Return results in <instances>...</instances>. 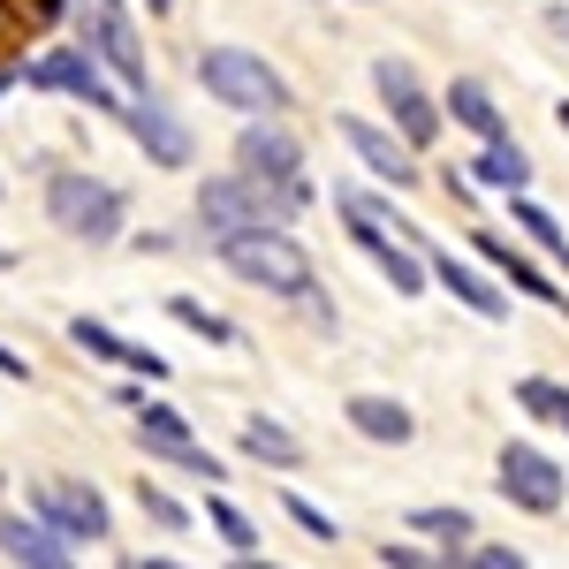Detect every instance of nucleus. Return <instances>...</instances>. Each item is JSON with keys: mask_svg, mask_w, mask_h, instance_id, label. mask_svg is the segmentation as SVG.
<instances>
[{"mask_svg": "<svg viewBox=\"0 0 569 569\" xmlns=\"http://www.w3.org/2000/svg\"><path fill=\"white\" fill-rule=\"evenodd\" d=\"M46 220L84 251L130 243V198L91 168H46Z\"/></svg>", "mask_w": 569, "mask_h": 569, "instance_id": "f257e3e1", "label": "nucleus"}, {"mask_svg": "<svg viewBox=\"0 0 569 569\" xmlns=\"http://www.w3.org/2000/svg\"><path fill=\"white\" fill-rule=\"evenodd\" d=\"M220 266L243 281V289H266V297H281V305H297L305 289H319V273H311V251L289 236V228H273V220H251V228H236V236H220L213 243Z\"/></svg>", "mask_w": 569, "mask_h": 569, "instance_id": "f03ea898", "label": "nucleus"}, {"mask_svg": "<svg viewBox=\"0 0 569 569\" xmlns=\"http://www.w3.org/2000/svg\"><path fill=\"white\" fill-rule=\"evenodd\" d=\"M114 402L130 410V426H137V448H144V463H168V471H182V479H206V486H220V479H228V463H220L213 448H206V440L190 433V418H182L176 402L144 395V380H137V388H122Z\"/></svg>", "mask_w": 569, "mask_h": 569, "instance_id": "7ed1b4c3", "label": "nucleus"}, {"mask_svg": "<svg viewBox=\"0 0 569 569\" xmlns=\"http://www.w3.org/2000/svg\"><path fill=\"white\" fill-rule=\"evenodd\" d=\"M198 84H206V99H220L228 114H289L297 99H289V77L266 61V53H251V46H206L198 53Z\"/></svg>", "mask_w": 569, "mask_h": 569, "instance_id": "20e7f679", "label": "nucleus"}, {"mask_svg": "<svg viewBox=\"0 0 569 569\" xmlns=\"http://www.w3.org/2000/svg\"><path fill=\"white\" fill-rule=\"evenodd\" d=\"M16 69H23V84H31V91L77 99L84 114H122V107H130V91L107 77V61H99V53H91L84 39L46 46V53H31V61H16Z\"/></svg>", "mask_w": 569, "mask_h": 569, "instance_id": "39448f33", "label": "nucleus"}, {"mask_svg": "<svg viewBox=\"0 0 569 569\" xmlns=\"http://www.w3.org/2000/svg\"><path fill=\"white\" fill-rule=\"evenodd\" d=\"M69 23H77V39L107 61V77L130 91V99L160 91V84H152V61H144V39H137L130 0H77V8H69Z\"/></svg>", "mask_w": 569, "mask_h": 569, "instance_id": "423d86ee", "label": "nucleus"}, {"mask_svg": "<svg viewBox=\"0 0 569 569\" xmlns=\"http://www.w3.org/2000/svg\"><path fill=\"white\" fill-rule=\"evenodd\" d=\"M23 509H31L53 539H69V547L114 539V509H107V493H99L91 479H39L31 493H23Z\"/></svg>", "mask_w": 569, "mask_h": 569, "instance_id": "0eeeda50", "label": "nucleus"}, {"mask_svg": "<svg viewBox=\"0 0 569 569\" xmlns=\"http://www.w3.org/2000/svg\"><path fill=\"white\" fill-rule=\"evenodd\" d=\"M372 91H380V107H388V130L402 137L410 152H426V144L440 137V122H448L440 99L418 84V69H410L402 53H380V61H372Z\"/></svg>", "mask_w": 569, "mask_h": 569, "instance_id": "6e6552de", "label": "nucleus"}, {"mask_svg": "<svg viewBox=\"0 0 569 569\" xmlns=\"http://www.w3.org/2000/svg\"><path fill=\"white\" fill-rule=\"evenodd\" d=\"M493 486H501V501L525 509V517H555V509L569 501V471L547 456V448H531V440H509V448H501Z\"/></svg>", "mask_w": 569, "mask_h": 569, "instance_id": "1a4fd4ad", "label": "nucleus"}, {"mask_svg": "<svg viewBox=\"0 0 569 569\" xmlns=\"http://www.w3.org/2000/svg\"><path fill=\"white\" fill-rule=\"evenodd\" d=\"M236 176L305 182V144H297V130H281V114H243V130H236Z\"/></svg>", "mask_w": 569, "mask_h": 569, "instance_id": "9d476101", "label": "nucleus"}, {"mask_svg": "<svg viewBox=\"0 0 569 569\" xmlns=\"http://www.w3.org/2000/svg\"><path fill=\"white\" fill-rule=\"evenodd\" d=\"M122 122H130L137 152L152 160V168H168V176H182L190 160H198V137H190V122H182L176 107L160 99V91H144V99H130L122 107Z\"/></svg>", "mask_w": 569, "mask_h": 569, "instance_id": "9b49d317", "label": "nucleus"}, {"mask_svg": "<svg viewBox=\"0 0 569 569\" xmlns=\"http://www.w3.org/2000/svg\"><path fill=\"white\" fill-rule=\"evenodd\" d=\"M471 251L493 266V281H501L509 297H531V305H547V311H569V289H562V281H547V273H539V259H531V251H517L501 228H471Z\"/></svg>", "mask_w": 569, "mask_h": 569, "instance_id": "f8f14e48", "label": "nucleus"}, {"mask_svg": "<svg viewBox=\"0 0 569 569\" xmlns=\"http://www.w3.org/2000/svg\"><path fill=\"white\" fill-rule=\"evenodd\" d=\"M342 228H350L357 251L380 266V281H388L395 297H426V289H433V266H426V251H418L410 236H395V228H372V220H342Z\"/></svg>", "mask_w": 569, "mask_h": 569, "instance_id": "ddd939ff", "label": "nucleus"}, {"mask_svg": "<svg viewBox=\"0 0 569 569\" xmlns=\"http://www.w3.org/2000/svg\"><path fill=\"white\" fill-rule=\"evenodd\" d=\"M335 130H342V144H350V152H357V160H365V168H372L380 182H388V190H410V182L426 176V168H418V152H410V144H402L395 130H380V122H365V114H342Z\"/></svg>", "mask_w": 569, "mask_h": 569, "instance_id": "4468645a", "label": "nucleus"}, {"mask_svg": "<svg viewBox=\"0 0 569 569\" xmlns=\"http://www.w3.org/2000/svg\"><path fill=\"white\" fill-rule=\"evenodd\" d=\"M426 266H433V281L456 297L463 311H479V319H509V289L493 281V266L486 259H456V251H426Z\"/></svg>", "mask_w": 569, "mask_h": 569, "instance_id": "2eb2a0df", "label": "nucleus"}, {"mask_svg": "<svg viewBox=\"0 0 569 569\" xmlns=\"http://www.w3.org/2000/svg\"><path fill=\"white\" fill-rule=\"evenodd\" d=\"M251 220H266L259 213V182L251 176H236V168H228V176H206L198 182V228H206V236H236V228H251Z\"/></svg>", "mask_w": 569, "mask_h": 569, "instance_id": "dca6fc26", "label": "nucleus"}, {"mask_svg": "<svg viewBox=\"0 0 569 569\" xmlns=\"http://www.w3.org/2000/svg\"><path fill=\"white\" fill-rule=\"evenodd\" d=\"M0 555L16 569H77V547L53 539L31 509H0Z\"/></svg>", "mask_w": 569, "mask_h": 569, "instance_id": "f3484780", "label": "nucleus"}, {"mask_svg": "<svg viewBox=\"0 0 569 569\" xmlns=\"http://www.w3.org/2000/svg\"><path fill=\"white\" fill-rule=\"evenodd\" d=\"M463 176H471V190H531V152L517 144V137H486L479 152L463 160Z\"/></svg>", "mask_w": 569, "mask_h": 569, "instance_id": "a211bd4d", "label": "nucleus"}, {"mask_svg": "<svg viewBox=\"0 0 569 569\" xmlns=\"http://www.w3.org/2000/svg\"><path fill=\"white\" fill-rule=\"evenodd\" d=\"M440 99H448L440 114H448L456 130H471L479 144H486V137H509V114H501V99H493V91H486L479 77H456V84L440 91Z\"/></svg>", "mask_w": 569, "mask_h": 569, "instance_id": "6ab92c4d", "label": "nucleus"}, {"mask_svg": "<svg viewBox=\"0 0 569 569\" xmlns=\"http://www.w3.org/2000/svg\"><path fill=\"white\" fill-rule=\"evenodd\" d=\"M342 418H350L365 440H380V448H402V440L418 433L410 402H395V395H350V402H342Z\"/></svg>", "mask_w": 569, "mask_h": 569, "instance_id": "aec40b11", "label": "nucleus"}, {"mask_svg": "<svg viewBox=\"0 0 569 569\" xmlns=\"http://www.w3.org/2000/svg\"><path fill=\"white\" fill-rule=\"evenodd\" d=\"M402 525H410V539H426V547H448V555H463V547L479 539L471 509H448V501H426V509H410Z\"/></svg>", "mask_w": 569, "mask_h": 569, "instance_id": "412c9836", "label": "nucleus"}, {"mask_svg": "<svg viewBox=\"0 0 569 569\" xmlns=\"http://www.w3.org/2000/svg\"><path fill=\"white\" fill-rule=\"evenodd\" d=\"M243 456L266 463V471H305V440L273 418H243Z\"/></svg>", "mask_w": 569, "mask_h": 569, "instance_id": "4be33fe9", "label": "nucleus"}, {"mask_svg": "<svg viewBox=\"0 0 569 569\" xmlns=\"http://www.w3.org/2000/svg\"><path fill=\"white\" fill-rule=\"evenodd\" d=\"M509 220H517V228H525L531 243H539V251H547V259H555V266L569 273V236H562V220L547 213V206H539L531 190H509Z\"/></svg>", "mask_w": 569, "mask_h": 569, "instance_id": "5701e85b", "label": "nucleus"}, {"mask_svg": "<svg viewBox=\"0 0 569 569\" xmlns=\"http://www.w3.org/2000/svg\"><path fill=\"white\" fill-rule=\"evenodd\" d=\"M168 319H176V327H190L198 342H213V350H243V327H236L228 311L198 305V297H168Z\"/></svg>", "mask_w": 569, "mask_h": 569, "instance_id": "b1692460", "label": "nucleus"}, {"mask_svg": "<svg viewBox=\"0 0 569 569\" xmlns=\"http://www.w3.org/2000/svg\"><path fill=\"white\" fill-rule=\"evenodd\" d=\"M335 206H342V220H372V228H395V236H410V243H418L410 213H402L395 198H380V190H357V182H342V190H335ZM418 251H426V243H418Z\"/></svg>", "mask_w": 569, "mask_h": 569, "instance_id": "393cba45", "label": "nucleus"}, {"mask_svg": "<svg viewBox=\"0 0 569 569\" xmlns=\"http://www.w3.org/2000/svg\"><path fill=\"white\" fill-rule=\"evenodd\" d=\"M517 410L539 418V426H555V433H569V380H547V372L517 380Z\"/></svg>", "mask_w": 569, "mask_h": 569, "instance_id": "a878e982", "label": "nucleus"}, {"mask_svg": "<svg viewBox=\"0 0 569 569\" xmlns=\"http://www.w3.org/2000/svg\"><path fill=\"white\" fill-rule=\"evenodd\" d=\"M206 525L228 539V555H259V547H266V531L251 525V517H243V509H236L220 486H206Z\"/></svg>", "mask_w": 569, "mask_h": 569, "instance_id": "bb28decb", "label": "nucleus"}, {"mask_svg": "<svg viewBox=\"0 0 569 569\" xmlns=\"http://www.w3.org/2000/svg\"><path fill=\"white\" fill-rule=\"evenodd\" d=\"M69 342H77L84 357H99V365H122V372H130V350H137V342H122V335L107 327V319H84V311L69 319Z\"/></svg>", "mask_w": 569, "mask_h": 569, "instance_id": "cd10ccee", "label": "nucleus"}, {"mask_svg": "<svg viewBox=\"0 0 569 569\" xmlns=\"http://www.w3.org/2000/svg\"><path fill=\"white\" fill-rule=\"evenodd\" d=\"M137 509H144L160 531H198V517H190V509H182V501H176L160 479H137Z\"/></svg>", "mask_w": 569, "mask_h": 569, "instance_id": "c85d7f7f", "label": "nucleus"}, {"mask_svg": "<svg viewBox=\"0 0 569 569\" xmlns=\"http://www.w3.org/2000/svg\"><path fill=\"white\" fill-rule=\"evenodd\" d=\"M380 562L388 569H463V555H448V547H410V539H380Z\"/></svg>", "mask_w": 569, "mask_h": 569, "instance_id": "c756f323", "label": "nucleus"}, {"mask_svg": "<svg viewBox=\"0 0 569 569\" xmlns=\"http://www.w3.org/2000/svg\"><path fill=\"white\" fill-rule=\"evenodd\" d=\"M281 517H289V525L305 531V539H327V547L342 539V525H335V517H327L319 501H305V493H281Z\"/></svg>", "mask_w": 569, "mask_h": 569, "instance_id": "7c9ffc66", "label": "nucleus"}, {"mask_svg": "<svg viewBox=\"0 0 569 569\" xmlns=\"http://www.w3.org/2000/svg\"><path fill=\"white\" fill-rule=\"evenodd\" d=\"M463 569H531L517 547H501V539H471L463 547Z\"/></svg>", "mask_w": 569, "mask_h": 569, "instance_id": "2f4dec72", "label": "nucleus"}, {"mask_svg": "<svg viewBox=\"0 0 569 569\" xmlns=\"http://www.w3.org/2000/svg\"><path fill=\"white\" fill-rule=\"evenodd\" d=\"M0 380H16V388H23V380H31V357H23V350H8V342H0Z\"/></svg>", "mask_w": 569, "mask_h": 569, "instance_id": "473e14b6", "label": "nucleus"}, {"mask_svg": "<svg viewBox=\"0 0 569 569\" xmlns=\"http://www.w3.org/2000/svg\"><path fill=\"white\" fill-rule=\"evenodd\" d=\"M539 23H547V39H562V46H569V0H555V8H547Z\"/></svg>", "mask_w": 569, "mask_h": 569, "instance_id": "72a5a7b5", "label": "nucleus"}, {"mask_svg": "<svg viewBox=\"0 0 569 569\" xmlns=\"http://www.w3.org/2000/svg\"><path fill=\"white\" fill-rule=\"evenodd\" d=\"M16 84H23V69H16V61H0V99H8Z\"/></svg>", "mask_w": 569, "mask_h": 569, "instance_id": "f704fd0d", "label": "nucleus"}, {"mask_svg": "<svg viewBox=\"0 0 569 569\" xmlns=\"http://www.w3.org/2000/svg\"><path fill=\"white\" fill-rule=\"evenodd\" d=\"M228 569H281V562H266V547H259V555H236Z\"/></svg>", "mask_w": 569, "mask_h": 569, "instance_id": "c9c22d12", "label": "nucleus"}, {"mask_svg": "<svg viewBox=\"0 0 569 569\" xmlns=\"http://www.w3.org/2000/svg\"><path fill=\"white\" fill-rule=\"evenodd\" d=\"M137 562L144 569H182V562H168V555H137Z\"/></svg>", "mask_w": 569, "mask_h": 569, "instance_id": "e433bc0d", "label": "nucleus"}, {"mask_svg": "<svg viewBox=\"0 0 569 569\" xmlns=\"http://www.w3.org/2000/svg\"><path fill=\"white\" fill-rule=\"evenodd\" d=\"M168 8H176V0H144V16H168Z\"/></svg>", "mask_w": 569, "mask_h": 569, "instance_id": "4c0bfd02", "label": "nucleus"}, {"mask_svg": "<svg viewBox=\"0 0 569 569\" xmlns=\"http://www.w3.org/2000/svg\"><path fill=\"white\" fill-rule=\"evenodd\" d=\"M555 122H562V137H569V99H562V107H555Z\"/></svg>", "mask_w": 569, "mask_h": 569, "instance_id": "58836bf2", "label": "nucleus"}, {"mask_svg": "<svg viewBox=\"0 0 569 569\" xmlns=\"http://www.w3.org/2000/svg\"><path fill=\"white\" fill-rule=\"evenodd\" d=\"M8 266H16V251H0V273H8Z\"/></svg>", "mask_w": 569, "mask_h": 569, "instance_id": "ea45409f", "label": "nucleus"}, {"mask_svg": "<svg viewBox=\"0 0 569 569\" xmlns=\"http://www.w3.org/2000/svg\"><path fill=\"white\" fill-rule=\"evenodd\" d=\"M122 569H144V562H137V555H130V562H122Z\"/></svg>", "mask_w": 569, "mask_h": 569, "instance_id": "a19ab883", "label": "nucleus"}, {"mask_svg": "<svg viewBox=\"0 0 569 569\" xmlns=\"http://www.w3.org/2000/svg\"><path fill=\"white\" fill-rule=\"evenodd\" d=\"M0 198H8V182H0Z\"/></svg>", "mask_w": 569, "mask_h": 569, "instance_id": "79ce46f5", "label": "nucleus"}, {"mask_svg": "<svg viewBox=\"0 0 569 569\" xmlns=\"http://www.w3.org/2000/svg\"><path fill=\"white\" fill-rule=\"evenodd\" d=\"M8 569H16V562H8Z\"/></svg>", "mask_w": 569, "mask_h": 569, "instance_id": "37998d69", "label": "nucleus"}]
</instances>
